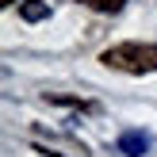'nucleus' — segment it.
<instances>
[{
  "instance_id": "1",
  "label": "nucleus",
  "mask_w": 157,
  "mask_h": 157,
  "mask_svg": "<svg viewBox=\"0 0 157 157\" xmlns=\"http://www.w3.org/2000/svg\"><path fill=\"white\" fill-rule=\"evenodd\" d=\"M107 69L119 73H157V42H119L100 54Z\"/></svg>"
},
{
  "instance_id": "2",
  "label": "nucleus",
  "mask_w": 157,
  "mask_h": 157,
  "mask_svg": "<svg viewBox=\"0 0 157 157\" xmlns=\"http://www.w3.org/2000/svg\"><path fill=\"white\" fill-rule=\"evenodd\" d=\"M150 150V134H142V130H127V134H119V153L123 157H142Z\"/></svg>"
},
{
  "instance_id": "3",
  "label": "nucleus",
  "mask_w": 157,
  "mask_h": 157,
  "mask_svg": "<svg viewBox=\"0 0 157 157\" xmlns=\"http://www.w3.org/2000/svg\"><path fill=\"white\" fill-rule=\"evenodd\" d=\"M19 15H23L27 23L50 19V0H23V4H19Z\"/></svg>"
},
{
  "instance_id": "4",
  "label": "nucleus",
  "mask_w": 157,
  "mask_h": 157,
  "mask_svg": "<svg viewBox=\"0 0 157 157\" xmlns=\"http://www.w3.org/2000/svg\"><path fill=\"white\" fill-rule=\"evenodd\" d=\"M84 4H92L96 12H119V8L127 4V0H84Z\"/></svg>"
},
{
  "instance_id": "5",
  "label": "nucleus",
  "mask_w": 157,
  "mask_h": 157,
  "mask_svg": "<svg viewBox=\"0 0 157 157\" xmlns=\"http://www.w3.org/2000/svg\"><path fill=\"white\" fill-rule=\"evenodd\" d=\"M0 4H15V0H0Z\"/></svg>"
}]
</instances>
